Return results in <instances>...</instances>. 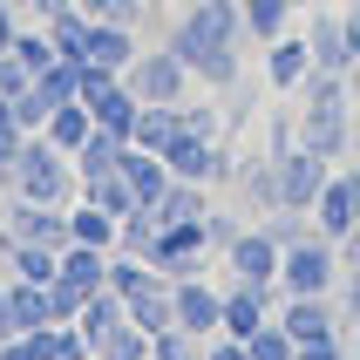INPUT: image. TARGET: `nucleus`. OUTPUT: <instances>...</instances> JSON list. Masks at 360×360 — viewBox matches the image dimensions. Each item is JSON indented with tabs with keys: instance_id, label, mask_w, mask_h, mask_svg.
Here are the masks:
<instances>
[{
	"instance_id": "obj_16",
	"label": "nucleus",
	"mask_w": 360,
	"mask_h": 360,
	"mask_svg": "<svg viewBox=\"0 0 360 360\" xmlns=\"http://www.w3.org/2000/svg\"><path fill=\"white\" fill-rule=\"evenodd\" d=\"M82 55L122 75V68L136 61V27H129V20H89V48H82Z\"/></svg>"
},
{
	"instance_id": "obj_25",
	"label": "nucleus",
	"mask_w": 360,
	"mask_h": 360,
	"mask_svg": "<svg viewBox=\"0 0 360 360\" xmlns=\"http://www.w3.org/2000/svg\"><path fill=\"white\" fill-rule=\"evenodd\" d=\"M34 96L48 102V109H61V102H82V61L55 55V61H48V68L34 75Z\"/></svg>"
},
{
	"instance_id": "obj_46",
	"label": "nucleus",
	"mask_w": 360,
	"mask_h": 360,
	"mask_svg": "<svg viewBox=\"0 0 360 360\" xmlns=\"http://www.w3.org/2000/svg\"><path fill=\"white\" fill-rule=\"evenodd\" d=\"M204 360H252V347L231 340V333H211V340H204Z\"/></svg>"
},
{
	"instance_id": "obj_10",
	"label": "nucleus",
	"mask_w": 360,
	"mask_h": 360,
	"mask_svg": "<svg viewBox=\"0 0 360 360\" xmlns=\"http://www.w3.org/2000/svg\"><path fill=\"white\" fill-rule=\"evenodd\" d=\"M170 306H177V326H184V333L211 340V333H218V320H224V285H211L204 272L170 279Z\"/></svg>"
},
{
	"instance_id": "obj_22",
	"label": "nucleus",
	"mask_w": 360,
	"mask_h": 360,
	"mask_svg": "<svg viewBox=\"0 0 360 360\" xmlns=\"http://www.w3.org/2000/svg\"><path fill=\"white\" fill-rule=\"evenodd\" d=\"M68 231H75V245H102V252H116L122 218H109L96 198H82V204H68Z\"/></svg>"
},
{
	"instance_id": "obj_9",
	"label": "nucleus",
	"mask_w": 360,
	"mask_h": 360,
	"mask_svg": "<svg viewBox=\"0 0 360 360\" xmlns=\"http://www.w3.org/2000/svg\"><path fill=\"white\" fill-rule=\"evenodd\" d=\"M204 252H211V231H204V218H191V224H157L150 265H157L163 279H191V272H204Z\"/></svg>"
},
{
	"instance_id": "obj_43",
	"label": "nucleus",
	"mask_w": 360,
	"mask_h": 360,
	"mask_svg": "<svg viewBox=\"0 0 360 360\" xmlns=\"http://www.w3.org/2000/svg\"><path fill=\"white\" fill-rule=\"evenodd\" d=\"M7 109H14V122L27 129V136H34V129H48V102L34 96V82H27V89H20V96L7 102Z\"/></svg>"
},
{
	"instance_id": "obj_48",
	"label": "nucleus",
	"mask_w": 360,
	"mask_h": 360,
	"mask_svg": "<svg viewBox=\"0 0 360 360\" xmlns=\"http://www.w3.org/2000/svg\"><path fill=\"white\" fill-rule=\"evenodd\" d=\"M14 7H20V0H0V48H14V34H20V20H14Z\"/></svg>"
},
{
	"instance_id": "obj_21",
	"label": "nucleus",
	"mask_w": 360,
	"mask_h": 360,
	"mask_svg": "<svg viewBox=\"0 0 360 360\" xmlns=\"http://www.w3.org/2000/svg\"><path fill=\"white\" fill-rule=\"evenodd\" d=\"M129 326H143L150 340H157V333H170V326H177V306H170V279L143 285L136 300H129Z\"/></svg>"
},
{
	"instance_id": "obj_41",
	"label": "nucleus",
	"mask_w": 360,
	"mask_h": 360,
	"mask_svg": "<svg viewBox=\"0 0 360 360\" xmlns=\"http://www.w3.org/2000/svg\"><path fill=\"white\" fill-rule=\"evenodd\" d=\"M82 300H89V292H75L68 279H48V313H55V326H75Z\"/></svg>"
},
{
	"instance_id": "obj_47",
	"label": "nucleus",
	"mask_w": 360,
	"mask_h": 360,
	"mask_svg": "<svg viewBox=\"0 0 360 360\" xmlns=\"http://www.w3.org/2000/svg\"><path fill=\"white\" fill-rule=\"evenodd\" d=\"M292 360H347V347L340 340H313V347H300Z\"/></svg>"
},
{
	"instance_id": "obj_1",
	"label": "nucleus",
	"mask_w": 360,
	"mask_h": 360,
	"mask_svg": "<svg viewBox=\"0 0 360 360\" xmlns=\"http://www.w3.org/2000/svg\"><path fill=\"white\" fill-rule=\"evenodd\" d=\"M163 41L177 48V61L191 68V82H204L211 96L238 89V75H245V61H238V41H245L238 0H191Z\"/></svg>"
},
{
	"instance_id": "obj_27",
	"label": "nucleus",
	"mask_w": 360,
	"mask_h": 360,
	"mask_svg": "<svg viewBox=\"0 0 360 360\" xmlns=\"http://www.w3.org/2000/svg\"><path fill=\"white\" fill-rule=\"evenodd\" d=\"M238 14H245V41H279L292 20V0H238Z\"/></svg>"
},
{
	"instance_id": "obj_44",
	"label": "nucleus",
	"mask_w": 360,
	"mask_h": 360,
	"mask_svg": "<svg viewBox=\"0 0 360 360\" xmlns=\"http://www.w3.org/2000/svg\"><path fill=\"white\" fill-rule=\"evenodd\" d=\"M20 143H27V129H20V122H14V109H7V102H0V177H7V170H14V157H20Z\"/></svg>"
},
{
	"instance_id": "obj_20",
	"label": "nucleus",
	"mask_w": 360,
	"mask_h": 360,
	"mask_svg": "<svg viewBox=\"0 0 360 360\" xmlns=\"http://www.w3.org/2000/svg\"><path fill=\"white\" fill-rule=\"evenodd\" d=\"M122 177H129V191H136L143 204H157L163 191H170V170H163V157H157V150H136V143L122 150Z\"/></svg>"
},
{
	"instance_id": "obj_38",
	"label": "nucleus",
	"mask_w": 360,
	"mask_h": 360,
	"mask_svg": "<svg viewBox=\"0 0 360 360\" xmlns=\"http://www.w3.org/2000/svg\"><path fill=\"white\" fill-rule=\"evenodd\" d=\"M150 360H204V340H198V333H184V326H170V333L150 340Z\"/></svg>"
},
{
	"instance_id": "obj_40",
	"label": "nucleus",
	"mask_w": 360,
	"mask_h": 360,
	"mask_svg": "<svg viewBox=\"0 0 360 360\" xmlns=\"http://www.w3.org/2000/svg\"><path fill=\"white\" fill-rule=\"evenodd\" d=\"M177 129H184V136H218V109L184 96V102H177Z\"/></svg>"
},
{
	"instance_id": "obj_42",
	"label": "nucleus",
	"mask_w": 360,
	"mask_h": 360,
	"mask_svg": "<svg viewBox=\"0 0 360 360\" xmlns=\"http://www.w3.org/2000/svg\"><path fill=\"white\" fill-rule=\"evenodd\" d=\"M27 82H34V68H27V61H20L14 48H0V102H14L20 89H27Z\"/></svg>"
},
{
	"instance_id": "obj_31",
	"label": "nucleus",
	"mask_w": 360,
	"mask_h": 360,
	"mask_svg": "<svg viewBox=\"0 0 360 360\" xmlns=\"http://www.w3.org/2000/svg\"><path fill=\"white\" fill-rule=\"evenodd\" d=\"M55 265H61V252H48V245H7V279L48 285V279H55Z\"/></svg>"
},
{
	"instance_id": "obj_54",
	"label": "nucleus",
	"mask_w": 360,
	"mask_h": 360,
	"mask_svg": "<svg viewBox=\"0 0 360 360\" xmlns=\"http://www.w3.org/2000/svg\"><path fill=\"white\" fill-rule=\"evenodd\" d=\"M347 360H360V347H354V354H347Z\"/></svg>"
},
{
	"instance_id": "obj_28",
	"label": "nucleus",
	"mask_w": 360,
	"mask_h": 360,
	"mask_svg": "<svg viewBox=\"0 0 360 360\" xmlns=\"http://www.w3.org/2000/svg\"><path fill=\"white\" fill-rule=\"evenodd\" d=\"M41 27H48V41H55V55L89 61V55H82V48H89V14H82V7H61V14H48Z\"/></svg>"
},
{
	"instance_id": "obj_30",
	"label": "nucleus",
	"mask_w": 360,
	"mask_h": 360,
	"mask_svg": "<svg viewBox=\"0 0 360 360\" xmlns=\"http://www.w3.org/2000/svg\"><path fill=\"white\" fill-rule=\"evenodd\" d=\"M82 198H96L109 218H129V211H143V198L129 191V177H122V170H109V177H89V184H82Z\"/></svg>"
},
{
	"instance_id": "obj_4",
	"label": "nucleus",
	"mask_w": 360,
	"mask_h": 360,
	"mask_svg": "<svg viewBox=\"0 0 360 360\" xmlns=\"http://www.w3.org/2000/svg\"><path fill=\"white\" fill-rule=\"evenodd\" d=\"M333 285H340V245L333 238H300L279 252V292H326L333 300Z\"/></svg>"
},
{
	"instance_id": "obj_17",
	"label": "nucleus",
	"mask_w": 360,
	"mask_h": 360,
	"mask_svg": "<svg viewBox=\"0 0 360 360\" xmlns=\"http://www.w3.org/2000/svg\"><path fill=\"white\" fill-rule=\"evenodd\" d=\"M55 279H68L75 292H102L109 285V252L102 245H68L61 265H55Z\"/></svg>"
},
{
	"instance_id": "obj_7",
	"label": "nucleus",
	"mask_w": 360,
	"mask_h": 360,
	"mask_svg": "<svg viewBox=\"0 0 360 360\" xmlns=\"http://www.w3.org/2000/svg\"><path fill=\"white\" fill-rule=\"evenodd\" d=\"M326 157L320 150H306V143H285L279 150V211H313L326 191Z\"/></svg>"
},
{
	"instance_id": "obj_32",
	"label": "nucleus",
	"mask_w": 360,
	"mask_h": 360,
	"mask_svg": "<svg viewBox=\"0 0 360 360\" xmlns=\"http://www.w3.org/2000/svg\"><path fill=\"white\" fill-rule=\"evenodd\" d=\"M177 136V109H157V102H143V116H136V129H129V143L136 150H157L163 157V143Z\"/></svg>"
},
{
	"instance_id": "obj_50",
	"label": "nucleus",
	"mask_w": 360,
	"mask_h": 360,
	"mask_svg": "<svg viewBox=\"0 0 360 360\" xmlns=\"http://www.w3.org/2000/svg\"><path fill=\"white\" fill-rule=\"evenodd\" d=\"M347 320L360 326V272H347Z\"/></svg>"
},
{
	"instance_id": "obj_49",
	"label": "nucleus",
	"mask_w": 360,
	"mask_h": 360,
	"mask_svg": "<svg viewBox=\"0 0 360 360\" xmlns=\"http://www.w3.org/2000/svg\"><path fill=\"white\" fill-rule=\"evenodd\" d=\"M14 333H20V326H14V306H7V279H0V347L14 340Z\"/></svg>"
},
{
	"instance_id": "obj_14",
	"label": "nucleus",
	"mask_w": 360,
	"mask_h": 360,
	"mask_svg": "<svg viewBox=\"0 0 360 360\" xmlns=\"http://www.w3.org/2000/svg\"><path fill=\"white\" fill-rule=\"evenodd\" d=\"M122 326H129V300H122V292H109V285H102V292H89V300H82V313H75V333L89 340V354H96L109 333H122Z\"/></svg>"
},
{
	"instance_id": "obj_19",
	"label": "nucleus",
	"mask_w": 360,
	"mask_h": 360,
	"mask_svg": "<svg viewBox=\"0 0 360 360\" xmlns=\"http://www.w3.org/2000/svg\"><path fill=\"white\" fill-rule=\"evenodd\" d=\"M150 211H157V224H191V218H204V211H211V184H184V177H170V191H163Z\"/></svg>"
},
{
	"instance_id": "obj_12",
	"label": "nucleus",
	"mask_w": 360,
	"mask_h": 360,
	"mask_svg": "<svg viewBox=\"0 0 360 360\" xmlns=\"http://www.w3.org/2000/svg\"><path fill=\"white\" fill-rule=\"evenodd\" d=\"M279 326H285L300 347H313V340H340V326H333V300H326V292H285Z\"/></svg>"
},
{
	"instance_id": "obj_36",
	"label": "nucleus",
	"mask_w": 360,
	"mask_h": 360,
	"mask_svg": "<svg viewBox=\"0 0 360 360\" xmlns=\"http://www.w3.org/2000/svg\"><path fill=\"white\" fill-rule=\"evenodd\" d=\"M259 231H265V238H272V245H279V252H285V245L313 238V211H272V218H265Z\"/></svg>"
},
{
	"instance_id": "obj_23",
	"label": "nucleus",
	"mask_w": 360,
	"mask_h": 360,
	"mask_svg": "<svg viewBox=\"0 0 360 360\" xmlns=\"http://www.w3.org/2000/svg\"><path fill=\"white\" fill-rule=\"evenodd\" d=\"M89 129H96L89 102H61V109H48V129H41V136L55 143V150H68V157H75L82 143H89Z\"/></svg>"
},
{
	"instance_id": "obj_37",
	"label": "nucleus",
	"mask_w": 360,
	"mask_h": 360,
	"mask_svg": "<svg viewBox=\"0 0 360 360\" xmlns=\"http://www.w3.org/2000/svg\"><path fill=\"white\" fill-rule=\"evenodd\" d=\"M89 360H150V333H143V326H122V333H109Z\"/></svg>"
},
{
	"instance_id": "obj_24",
	"label": "nucleus",
	"mask_w": 360,
	"mask_h": 360,
	"mask_svg": "<svg viewBox=\"0 0 360 360\" xmlns=\"http://www.w3.org/2000/svg\"><path fill=\"white\" fill-rule=\"evenodd\" d=\"M89 116H96V129H116V136H129V129H136V116H143V102H136V89H129V82H116L109 96L89 102Z\"/></svg>"
},
{
	"instance_id": "obj_13",
	"label": "nucleus",
	"mask_w": 360,
	"mask_h": 360,
	"mask_svg": "<svg viewBox=\"0 0 360 360\" xmlns=\"http://www.w3.org/2000/svg\"><path fill=\"white\" fill-rule=\"evenodd\" d=\"M272 320V292L265 285H224V320H218V333H231V340H252L259 326Z\"/></svg>"
},
{
	"instance_id": "obj_52",
	"label": "nucleus",
	"mask_w": 360,
	"mask_h": 360,
	"mask_svg": "<svg viewBox=\"0 0 360 360\" xmlns=\"http://www.w3.org/2000/svg\"><path fill=\"white\" fill-rule=\"evenodd\" d=\"M347 157H354V170H360V122H354V150H347Z\"/></svg>"
},
{
	"instance_id": "obj_11",
	"label": "nucleus",
	"mask_w": 360,
	"mask_h": 360,
	"mask_svg": "<svg viewBox=\"0 0 360 360\" xmlns=\"http://www.w3.org/2000/svg\"><path fill=\"white\" fill-rule=\"evenodd\" d=\"M224 272H231L238 285H265V292H279V245L252 224V231H238V238L224 245Z\"/></svg>"
},
{
	"instance_id": "obj_51",
	"label": "nucleus",
	"mask_w": 360,
	"mask_h": 360,
	"mask_svg": "<svg viewBox=\"0 0 360 360\" xmlns=\"http://www.w3.org/2000/svg\"><path fill=\"white\" fill-rule=\"evenodd\" d=\"M27 7H34V14L48 20V14H61V7H75V0H27Z\"/></svg>"
},
{
	"instance_id": "obj_26",
	"label": "nucleus",
	"mask_w": 360,
	"mask_h": 360,
	"mask_svg": "<svg viewBox=\"0 0 360 360\" xmlns=\"http://www.w3.org/2000/svg\"><path fill=\"white\" fill-rule=\"evenodd\" d=\"M7 306H14V326H20V333L55 326V313H48V285H34V279H7Z\"/></svg>"
},
{
	"instance_id": "obj_2",
	"label": "nucleus",
	"mask_w": 360,
	"mask_h": 360,
	"mask_svg": "<svg viewBox=\"0 0 360 360\" xmlns=\"http://www.w3.org/2000/svg\"><path fill=\"white\" fill-rule=\"evenodd\" d=\"M300 96H306V109H300V143L306 150H320L326 163H340L347 150H354V89H347V75H326V68H313V75L300 82Z\"/></svg>"
},
{
	"instance_id": "obj_29",
	"label": "nucleus",
	"mask_w": 360,
	"mask_h": 360,
	"mask_svg": "<svg viewBox=\"0 0 360 360\" xmlns=\"http://www.w3.org/2000/svg\"><path fill=\"white\" fill-rule=\"evenodd\" d=\"M163 272L150 259H136V252H109V292H122V300H136L143 285H157Z\"/></svg>"
},
{
	"instance_id": "obj_6",
	"label": "nucleus",
	"mask_w": 360,
	"mask_h": 360,
	"mask_svg": "<svg viewBox=\"0 0 360 360\" xmlns=\"http://www.w3.org/2000/svg\"><path fill=\"white\" fill-rule=\"evenodd\" d=\"M0 231L14 245H48V252H68L75 231H68V204H34V198H14L0 211Z\"/></svg>"
},
{
	"instance_id": "obj_8",
	"label": "nucleus",
	"mask_w": 360,
	"mask_h": 360,
	"mask_svg": "<svg viewBox=\"0 0 360 360\" xmlns=\"http://www.w3.org/2000/svg\"><path fill=\"white\" fill-rule=\"evenodd\" d=\"M313 231L333 245L360 238V170H333L320 191V204H313Z\"/></svg>"
},
{
	"instance_id": "obj_39",
	"label": "nucleus",
	"mask_w": 360,
	"mask_h": 360,
	"mask_svg": "<svg viewBox=\"0 0 360 360\" xmlns=\"http://www.w3.org/2000/svg\"><path fill=\"white\" fill-rule=\"evenodd\" d=\"M14 55H20V61H27V68L41 75V68L55 61V41H48V27H20V34H14Z\"/></svg>"
},
{
	"instance_id": "obj_34",
	"label": "nucleus",
	"mask_w": 360,
	"mask_h": 360,
	"mask_svg": "<svg viewBox=\"0 0 360 360\" xmlns=\"http://www.w3.org/2000/svg\"><path fill=\"white\" fill-rule=\"evenodd\" d=\"M150 245H157V211L143 204V211H129L116 231V252H136V259H150Z\"/></svg>"
},
{
	"instance_id": "obj_5",
	"label": "nucleus",
	"mask_w": 360,
	"mask_h": 360,
	"mask_svg": "<svg viewBox=\"0 0 360 360\" xmlns=\"http://www.w3.org/2000/svg\"><path fill=\"white\" fill-rule=\"evenodd\" d=\"M122 82L136 89V102H157V109H177L191 96V68L177 61V48L163 41V48H136V61L122 68Z\"/></svg>"
},
{
	"instance_id": "obj_18",
	"label": "nucleus",
	"mask_w": 360,
	"mask_h": 360,
	"mask_svg": "<svg viewBox=\"0 0 360 360\" xmlns=\"http://www.w3.org/2000/svg\"><path fill=\"white\" fill-rule=\"evenodd\" d=\"M122 150H129V136H116V129H89V143L75 150V177H109V170H122Z\"/></svg>"
},
{
	"instance_id": "obj_33",
	"label": "nucleus",
	"mask_w": 360,
	"mask_h": 360,
	"mask_svg": "<svg viewBox=\"0 0 360 360\" xmlns=\"http://www.w3.org/2000/svg\"><path fill=\"white\" fill-rule=\"evenodd\" d=\"M238 184H245V198L259 204V211H279V157H259L252 170H238Z\"/></svg>"
},
{
	"instance_id": "obj_15",
	"label": "nucleus",
	"mask_w": 360,
	"mask_h": 360,
	"mask_svg": "<svg viewBox=\"0 0 360 360\" xmlns=\"http://www.w3.org/2000/svg\"><path fill=\"white\" fill-rule=\"evenodd\" d=\"M306 75H313V48H306L300 34L265 41V89H300Z\"/></svg>"
},
{
	"instance_id": "obj_35",
	"label": "nucleus",
	"mask_w": 360,
	"mask_h": 360,
	"mask_svg": "<svg viewBox=\"0 0 360 360\" xmlns=\"http://www.w3.org/2000/svg\"><path fill=\"white\" fill-rule=\"evenodd\" d=\"M245 347H252V360H292V354H300V340H292V333L279 326V313H272V320H265Z\"/></svg>"
},
{
	"instance_id": "obj_53",
	"label": "nucleus",
	"mask_w": 360,
	"mask_h": 360,
	"mask_svg": "<svg viewBox=\"0 0 360 360\" xmlns=\"http://www.w3.org/2000/svg\"><path fill=\"white\" fill-rule=\"evenodd\" d=\"M292 7H306V0H292ZM313 7H320V0H313Z\"/></svg>"
},
{
	"instance_id": "obj_3",
	"label": "nucleus",
	"mask_w": 360,
	"mask_h": 360,
	"mask_svg": "<svg viewBox=\"0 0 360 360\" xmlns=\"http://www.w3.org/2000/svg\"><path fill=\"white\" fill-rule=\"evenodd\" d=\"M75 157H68V150H55V143L41 136H27L20 143V157H14V170H7V177H0V191H14V198H34V204H68L75 198Z\"/></svg>"
},
{
	"instance_id": "obj_45",
	"label": "nucleus",
	"mask_w": 360,
	"mask_h": 360,
	"mask_svg": "<svg viewBox=\"0 0 360 360\" xmlns=\"http://www.w3.org/2000/svg\"><path fill=\"white\" fill-rule=\"evenodd\" d=\"M89 20H129L136 27V14H143V0H75Z\"/></svg>"
}]
</instances>
